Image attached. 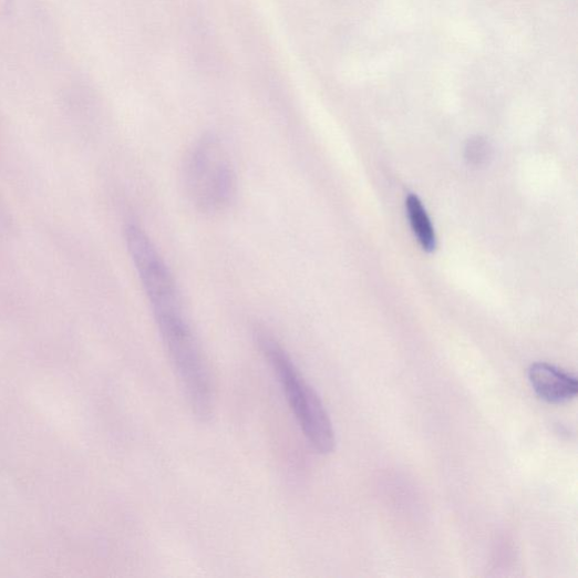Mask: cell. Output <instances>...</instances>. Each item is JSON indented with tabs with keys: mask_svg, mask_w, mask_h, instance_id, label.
<instances>
[{
	"mask_svg": "<svg viewBox=\"0 0 578 578\" xmlns=\"http://www.w3.org/2000/svg\"><path fill=\"white\" fill-rule=\"evenodd\" d=\"M529 382L539 398L549 403H565L577 395L574 375L548 363H535L528 372Z\"/></svg>",
	"mask_w": 578,
	"mask_h": 578,
	"instance_id": "cell-5",
	"label": "cell"
},
{
	"mask_svg": "<svg viewBox=\"0 0 578 578\" xmlns=\"http://www.w3.org/2000/svg\"><path fill=\"white\" fill-rule=\"evenodd\" d=\"M155 321L193 413L203 422L209 421L214 413L211 379L199 342L185 312L158 317Z\"/></svg>",
	"mask_w": 578,
	"mask_h": 578,
	"instance_id": "cell-2",
	"label": "cell"
},
{
	"mask_svg": "<svg viewBox=\"0 0 578 578\" xmlns=\"http://www.w3.org/2000/svg\"><path fill=\"white\" fill-rule=\"evenodd\" d=\"M185 185L189 199L202 213H219L235 202L236 169L216 136L205 135L194 145L185 166Z\"/></svg>",
	"mask_w": 578,
	"mask_h": 578,
	"instance_id": "cell-3",
	"label": "cell"
},
{
	"mask_svg": "<svg viewBox=\"0 0 578 578\" xmlns=\"http://www.w3.org/2000/svg\"><path fill=\"white\" fill-rule=\"evenodd\" d=\"M255 341L271 367L286 400L309 444L320 454H330L336 434L322 400L307 382L291 355L266 328L257 327Z\"/></svg>",
	"mask_w": 578,
	"mask_h": 578,
	"instance_id": "cell-1",
	"label": "cell"
},
{
	"mask_svg": "<svg viewBox=\"0 0 578 578\" xmlns=\"http://www.w3.org/2000/svg\"><path fill=\"white\" fill-rule=\"evenodd\" d=\"M125 236L154 318L185 312L177 281L145 230L137 224H130Z\"/></svg>",
	"mask_w": 578,
	"mask_h": 578,
	"instance_id": "cell-4",
	"label": "cell"
},
{
	"mask_svg": "<svg viewBox=\"0 0 578 578\" xmlns=\"http://www.w3.org/2000/svg\"><path fill=\"white\" fill-rule=\"evenodd\" d=\"M406 206L419 242L425 251L433 252L436 249V236L426 209L416 195L409 196Z\"/></svg>",
	"mask_w": 578,
	"mask_h": 578,
	"instance_id": "cell-6",
	"label": "cell"
}]
</instances>
